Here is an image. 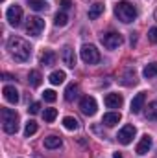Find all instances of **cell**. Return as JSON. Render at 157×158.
I'll return each mask as SVG.
<instances>
[{"label": "cell", "mask_w": 157, "mask_h": 158, "mask_svg": "<svg viewBox=\"0 0 157 158\" xmlns=\"http://www.w3.org/2000/svg\"><path fill=\"white\" fill-rule=\"evenodd\" d=\"M144 101H146V94H144V92L137 94V96L133 98V101H131V112H133V114H139V112L144 109Z\"/></svg>", "instance_id": "13"}, {"label": "cell", "mask_w": 157, "mask_h": 158, "mask_svg": "<svg viewBox=\"0 0 157 158\" xmlns=\"http://www.w3.org/2000/svg\"><path fill=\"white\" fill-rule=\"evenodd\" d=\"M28 81H30V85L32 86H39L43 77H41V74L37 70H30V74H28Z\"/></svg>", "instance_id": "27"}, {"label": "cell", "mask_w": 157, "mask_h": 158, "mask_svg": "<svg viewBox=\"0 0 157 158\" xmlns=\"http://www.w3.org/2000/svg\"><path fill=\"white\" fill-rule=\"evenodd\" d=\"M122 35L120 33H115V31H109L105 35H102V44L107 48V50H117L118 46H122Z\"/></svg>", "instance_id": "7"}, {"label": "cell", "mask_w": 157, "mask_h": 158, "mask_svg": "<svg viewBox=\"0 0 157 158\" xmlns=\"http://www.w3.org/2000/svg\"><path fill=\"white\" fill-rule=\"evenodd\" d=\"M133 136H135V127L133 125H124L117 134V140L122 143V145H128L133 142Z\"/></svg>", "instance_id": "9"}, {"label": "cell", "mask_w": 157, "mask_h": 158, "mask_svg": "<svg viewBox=\"0 0 157 158\" xmlns=\"http://www.w3.org/2000/svg\"><path fill=\"white\" fill-rule=\"evenodd\" d=\"M65 79H67V74H65L63 70H56V72H52V74H50L48 81H50L52 85H61Z\"/></svg>", "instance_id": "21"}, {"label": "cell", "mask_w": 157, "mask_h": 158, "mask_svg": "<svg viewBox=\"0 0 157 158\" xmlns=\"http://www.w3.org/2000/svg\"><path fill=\"white\" fill-rule=\"evenodd\" d=\"M6 19H7V22L13 26V28H17V26H20V22H22V7L20 6H11L9 9H7V13H6Z\"/></svg>", "instance_id": "8"}, {"label": "cell", "mask_w": 157, "mask_h": 158, "mask_svg": "<svg viewBox=\"0 0 157 158\" xmlns=\"http://www.w3.org/2000/svg\"><path fill=\"white\" fill-rule=\"evenodd\" d=\"M28 6L34 11H44V9H48V4L44 0H28Z\"/></svg>", "instance_id": "24"}, {"label": "cell", "mask_w": 157, "mask_h": 158, "mask_svg": "<svg viewBox=\"0 0 157 158\" xmlns=\"http://www.w3.org/2000/svg\"><path fill=\"white\" fill-rule=\"evenodd\" d=\"M152 142H154V140H152V136H150V134H144V136L141 138L139 145H137V155H141V156H142V155H146V153L152 149Z\"/></svg>", "instance_id": "11"}, {"label": "cell", "mask_w": 157, "mask_h": 158, "mask_svg": "<svg viewBox=\"0 0 157 158\" xmlns=\"http://www.w3.org/2000/svg\"><path fill=\"white\" fill-rule=\"evenodd\" d=\"M43 98H44V101H48V103H54V101L57 99V96H56L54 90H44V92H43Z\"/></svg>", "instance_id": "30"}, {"label": "cell", "mask_w": 157, "mask_h": 158, "mask_svg": "<svg viewBox=\"0 0 157 158\" xmlns=\"http://www.w3.org/2000/svg\"><path fill=\"white\" fill-rule=\"evenodd\" d=\"M61 143H63L61 136H56V134H52V136L44 138V147H46V149H59V147H61Z\"/></svg>", "instance_id": "16"}, {"label": "cell", "mask_w": 157, "mask_h": 158, "mask_svg": "<svg viewBox=\"0 0 157 158\" xmlns=\"http://www.w3.org/2000/svg\"><path fill=\"white\" fill-rule=\"evenodd\" d=\"M37 132V123L34 121V119H30L28 123H26V127H24V136H32V134H35Z\"/></svg>", "instance_id": "28"}, {"label": "cell", "mask_w": 157, "mask_h": 158, "mask_svg": "<svg viewBox=\"0 0 157 158\" xmlns=\"http://www.w3.org/2000/svg\"><path fill=\"white\" fill-rule=\"evenodd\" d=\"M122 103H124V99H122L120 94H107V96H105V105H107V109H120Z\"/></svg>", "instance_id": "14"}, {"label": "cell", "mask_w": 157, "mask_h": 158, "mask_svg": "<svg viewBox=\"0 0 157 158\" xmlns=\"http://www.w3.org/2000/svg\"><path fill=\"white\" fill-rule=\"evenodd\" d=\"M7 50H9L11 57L19 63H26L32 57V46L22 37H11L7 40Z\"/></svg>", "instance_id": "1"}, {"label": "cell", "mask_w": 157, "mask_h": 158, "mask_svg": "<svg viewBox=\"0 0 157 158\" xmlns=\"http://www.w3.org/2000/svg\"><path fill=\"white\" fill-rule=\"evenodd\" d=\"M113 158H124V156H122L120 153H115V156H113Z\"/></svg>", "instance_id": "34"}, {"label": "cell", "mask_w": 157, "mask_h": 158, "mask_svg": "<svg viewBox=\"0 0 157 158\" xmlns=\"http://www.w3.org/2000/svg\"><path fill=\"white\" fill-rule=\"evenodd\" d=\"M4 98H6V101L7 103H13V105H17L19 103V90L15 88V86H4Z\"/></svg>", "instance_id": "12"}, {"label": "cell", "mask_w": 157, "mask_h": 158, "mask_svg": "<svg viewBox=\"0 0 157 158\" xmlns=\"http://www.w3.org/2000/svg\"><path fill=\"white\" fill-rule=\"evenodd\" d=\"M2 129L7 134H15L19 131V114L13 109H2Z\"/></svg>", "instance_id": "3"}, {"label": "cell", "mask_w": 157, "mask_h": 158, "mask_svg": "<svg viewBox=\"0 0 157 158\" xmlns=\"http://www.w3.org/2000/svg\"><path fill=\"white\" fill-rule=\"evenodd\" d=\"M79 55H81L83 63H87V64H96V63H100V52H98L96 46H92V44H83L81 50H79Z\"/></svg>", "instance_id": "4"}, {"label": "cell", "mask_w": 157, "mask_h": 158, "mask_svg": "<svg viewBox=\"0 0 157 158\" xmlns=\"http://www.w3.org/2000/svg\"><path fill=\"white\" fill-rule=\"evenodd\" d=\"M104 9H105V6H104V4H100V2L92 4V6L89 7V19H91V20H96V19L104 13Z\"/></svg>", "instance_id": "18"}, {"label": "cell", "mask_w": 157, "mask_h": 158, "mask_svg": "<svg viewBox=\"0 0 157 158\" xmlns=\"http://www.w3.org/2000/svg\"><path fill=\"white\" fill-rule=\"evenodd\" d=\"M118 121H120V112H107L102 118V123L107 125V127H115Z\"/></svg>", "instance_id": "17"}, {"label": "cell", "mask_w": 157, "mask_h": 158, "mask_svg": "<svg viewBox=\"0 0 157 158\" xmlns=\"http://www.w3.org/2000/svg\"><path fill=\"white\" fill-rule=\"evenodd\" d=\"M115 15H117V19L120 22L129 24V22H133L137 19V7L128 0H122L115 6Z\"/></svg>", "instance_id": "2"}, {"label": "cell", "mask_w": 157, "mask_h": 158, "mask_svg": "<svg viewBox=\"0 0 157 158\" xmlns=\"http://www.w3.org/2000/svg\"><path fill=\"white\" fill-rule=\"evenodd\" d=\"M61 61H63V64H67L69 68H74V66H76V53H74V50H72L70 46H65V48L61 50Z\"/></svg>", "instance_id": "10"}, {"label": "cell", "mask_w": 157, "mask_h": 158, "mask_svg": "<svg viewBox=\"0 0 157 158\" xmlns=\"http://www.w3.org/2000/svg\"><path fill=\"white\" fill-rule=\"evenodd\" d=\"M96 109H98V103H96V99H94L92 96H85V98H81V101H79V110H81L85 116H92V114H96Z\"/></svg>", "instance_id": "6"}, {"label": "cell", "mask_w": 157, "mask_h": 158, "mask_svg": "<svg viewBox=\"0 0 157 158\" xmlns=\"http://www.w3.org/2000/svg\"><path fill=\"white\" fill-rule=\"evenodd\" d=\"M59 4H61V7H63V9H65V11H67V9H70V7H72V2H70V0H61V2H59Z\"/></svg>", "instance_id": "33"}, {"label": "cell", "mask_w": 157, "mask_h": 158, "mask_svg": "<svg viewBox=\"0 0 157 158\" xmlns=\"http://www.w3.org/2000/svg\"><path fill=\"white\" fill-rule=\"evenodd\" d=\"M28 112H30V114H39V112H41V103H37V101H34V103L30 105Z\"/></svg>", "instance_id": "32"}, {"label": "cell", "mask_w": 157, "mask_h": 158, "mask_svg": "<svg viewBox=\"0 0 157 158\" xmlns=\"http://www.w3.org/2000/svg\"><path fill=\"white\" fill-rule=\"evenodd\" d=\"M56 59H57V55L52 50H44L41 53V64L43 66H54L56 64Z\"/></svg>", "instance_id": "15"}, {"label": "cell", "mask_w": 157, "mask_h": 158, "mask_svg": "<svg viewBox=\"0 0 157 158\" xmlns=\"http://www.w3.org/2000/svg\"><path fill=\"white\" fill-rule=\"evenodd\" d=\"M124 85H135L137 83V76H135V70L133 68H126V72H124V76L120 79Z\"/></svg>", "instance_id": "20"}, {"label": "cell", "mask_w": 157, "mask_h": 158, "mask_svg": "<svg viewBox=\"0 0 157 158\" xmlns=\"http://www.w3.org/2000/svg\"><path fill=\"white\" fill-rule=\"evenodd\" d=\"M44 30V20L41 17H30L26 20V33L32 37H39L41 31Z\"/></svg>", "instance_id": "5"}, {"label": "cell", "mask_w": 157, "mask_h": 158, "mask_svg": "<svg viewBox=\"0 0 157 158\" xmlns=\"http://www.w3.org/2000/svg\"><path fill=\"white\" fill-rule=\"evenodd\" d=\"M54 24H56L57 28H63V26H67V24H69V15H67L65 11L57 13V15H56V19H54Z\"/></svg>", "instance_id": "23"}, {"label": "cell", "mask_w": 157, "mask_h": 158, "mask_svg": "<svg viewBox=\"0 0 157 158\" xmlns=\"http://www.w3.org/2000/svg\"><path fill=\"white\" fill-rule=\"evenodd\" d=\"M142 74H144V77L146 79L157 77V63H150V64H146L144 70H142Z\"/></svg>", "instance_id": "22"}, {"label": "cell", "mask_w": 157, "mask_h": 158, "mask_svg": "<svg viewBox=\"0 0 157 158\" xmlns=\"http://www.w3.org/2000/svg\"><path fill=\"white\" fill-rule=\"evenodd\" d=\"M43 118H44V121L52 123L54 119L57 118V109H44V112H43Z\"/></svg>", "instance_id": "29"}, {"label": "cell", "mask_w": 157, "mask_h": 158, "mask_svg": "<svg viewBox=\"0 0 157 158\" xmlns=\"http://www.w3.org/2000/svg\"><path fill=\"white\" fill-rule=\"evenodd\" d=\"M78 92H79V86L76 83H70L67 88H65V99L67 101H74L78 98Z\"/></svg>", "instance_id": "19"}, {"label": "cell", "mask_w": 157, "mask_h": 158, "mask_svg": "<svg viewBox=\"0 0 157 158\" xmlns=\"http://www.w3.org/2000/svg\"><path fill=\"white\" fill-rule=\"evenodd\" d=\"M78 119L72 118V116H67V118H63V127L67 129V131H76L78 129Z\"/></svg>", "instance_id": "25"}, {"label": "cell", "mask_w": 157, "mask_h": 158, "mask_svg": "<svg viewBox=\"0 0 157 158\" xmlns=\"http://www.w3.org/2000/svg\"><path fill=\"white\" fill-rule=\"evenodd\" d=\"M146 118L157 121V101H152L148 107H146Z\"/></svg>", "instance_id": "26"}, {"label": "cell", "mask_w": 157, "mask_h": 158, "mask_svg": "<svg viewBox=\"0 0 157 158\" xmlns=\"http://www.w3.org/2000/svg\"><path fill=\"white\" fill-rule=\"evenodd\" d=\"M148 40H150L152 44H157V26L148 31Z\"/></svg>", "instance_id": "31"}]
</instances>
